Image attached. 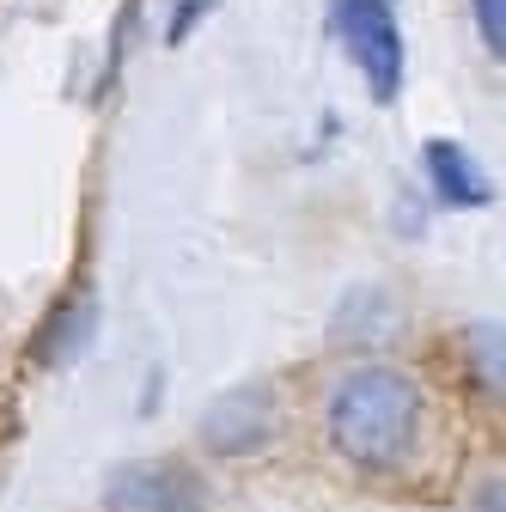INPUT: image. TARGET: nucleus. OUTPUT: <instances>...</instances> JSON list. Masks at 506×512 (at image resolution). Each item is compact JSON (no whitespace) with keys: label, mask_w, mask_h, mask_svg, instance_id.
Returning a JSON list of instances; mask_svg holds the SVG:
<instances>
[{"label":"nucleus","mask_w":506,"mask_h":512,"mask_svg":"<svg viewBox=\"0 0 506 512\" xmlns=\"http://www.w3.org/2000/svg\"><path fill=\"white\" fill-rule=\"evenodd\" d=\"M324 427L354 470H397L421 439V384L397 366H360L336 384Z\"/></svg>","instance_id":"nucleus-1"},{"label":"nucleus","mask_w":506,"mask_h":512,"mask_svg":"<svg viewBox=\"0 0 506 512\" xmlns=\"http://www.w3.org/2000/svg\"><path fill=\"white\" fill-rule=\"evenodd\" d=\"M336 37L348 43L354 68L366 74L372 98L391 104L403 92V37L385 0H336Z\"/></svg>","instance_id":"nucleus-2"},{"label":"nucleus","mask_w":506,"mask_h":512,"mask_svg":"<svg viewBox=\"0 0 506 512\" xmlns=\"http://www.w3.org/2000/svg\"><path fill=\"white\" fill-rule=\"evenodd\" d=\"M104 512H202V482L171 458H141L110 476Z\"/></svg>","instance_id":"nucleus-3"},{"label":"nucleus","mask_w":506,"mask_h":512,"mask_svg":"<svg viewBox=\"0 0 506 512\" xmlns=\"http://www.w3.org/2000/svg\"><path fill=\"white\" fill-rule=\"evenodd\" d=\"M275 427V403L263 384H238V391H226L208 415H202V439L214 445V452L238 458V452H257V445L269 439Z\"/></svg>","instance_id":"nucleus-4"},{"label":"nucleus","mask_w":506,"mask_h":512,"mask_svg":"<svg viewBox=\"0 0 506 512\" xmlns=\"http://www.w3.org/2000/svg\"><path fill=\"white\" fill-rule=\"evenodd\" d=\"M421 159H427V177H433V189H439V202H446V208H482V202H488V183L476 177V165H470L464 147L427 141Z\"/></svg>","instance_id":"nucleus-5"},{"label":"nucleus","mask_w":506,"mask_h":512,"mask_svg":"<svg viewBox=\"0 0 506 512\" xmlns=\"http://www.w3.org/2000/svg\"><path fill=\"white\" fill-rule=\"evenodd\" d=\"M470 7H476V31H482L488 55H500L506 49V0H470Z\"/></svg>","instance_id":"nucleus-6"},{"label":"nucleus","mask_w":506,"mask_h":512,"mask_svg":"<svg viewBox=\"0 0 506 512\" xmlns=\"http://www.w3.org/2000/svg\"><path fill=\"white\" fill-rule=\"evenodd\" d=\"M208 7H214V0H183V7H177V19H171V43H177V37H189V25H196Z\"/></svg>","instance_id":"nucleus-7"}]
</instances>
